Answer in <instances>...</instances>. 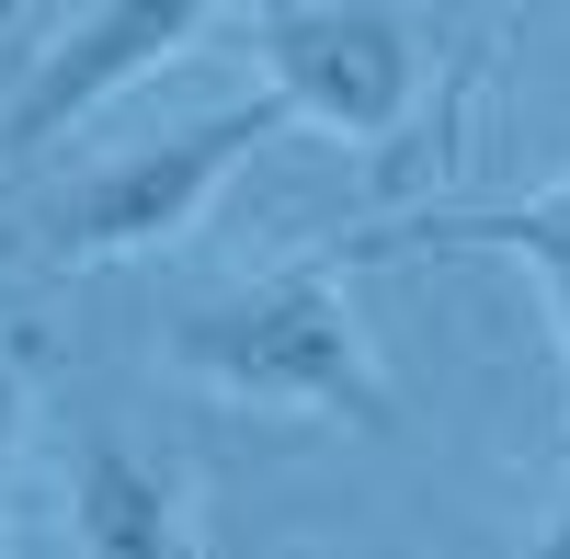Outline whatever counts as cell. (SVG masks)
Masks as SVG:
<instances>
[{"label": "cell", "instance_id": "cell-1", "mask_svg": "<svg viewBox=\"0 0 570 559\" xmlns=\"http://www.w3.org/2000/svg\"><path fill=\"white\" fill-rule=\"evenodd\" d=\"M171 365L228 411H297V423H354V434L400 423V389L331 263H285V274H252V286L183 308Z\"/></svg>", "mask_w": 570, "mask_h": 559}, {"label": "cell", "instance_id": "cell-2", "mask_svg": "<svg viewBox=\"0 0 570 559\" xmlns=\"http://www.w3.org/2000/svg\"><path fill=\"white\" fill-rule=\"evenodd\" d=\"M274 126H297L274 104V91H240V104H206L195 126L171 137H137V149L91 160L80 183H58V195L35 206V252L46 263H137V252H171L183 228H195L228 171H240L252 149H274Z\"/></svg>", "mask_w": 570, "mask_h": 559}, {"label": "cell", "instance_id": "cell-3", "mask_svg": "<svg viewBox=\"0 0 570 559\" xmlns=\"http://www.w3.org/2000/svg\"><path fill=\"white\" fill-rule=\"evenodd\" d=\"M263 91L343 149H389L422 104V35L389 0H252Z\"/></svg>", "mask_w": 570, "mask_h": 559}, {"label": "cell", "instance_id": "cell-4", "mask_svg": "<svg viewBox=\"0 0 570 559\" xmlns=\"http://www.w3.org/2000/svg\"><path fill=\"white\" fill-rule=\"evenodd\" d=\"M217 12H228V0H80V12L35 46L23 91L0 104V149H46L58 126L104 115L115 91H137L160 58H183Z\"/></svg>", "mask_w": 570, "mask_h": 559}, {"label": "cell", "instance_id": "cell-5", "mask_svg": "<svg viewBox=\"0 0 570 559\" xmlns=\"http://www.w3.org/2000/svg\"><path fill=\"white\" fill-rule=\"evenodd\" d=\"M69 537L91 559H195L206 526H195V480L171 457L126 445V434H91L80 469H69Z\"/></svg>", "mask_w": 570, "mask_h": 559}, {"label": "cell", "instance_id": "cell-6", "mask_svg": "<svg viewBox=\"0 0 570 559\" xmlns=\"http://www.w3.org/2000/svg\"><path fill=\"white\" fill-rule=\"evenodd\" d=\"M411 241L525 263L537 297H548V320H559V365H570V171L537 183V195H513V206H445V217H411V228H389V241H365V252H411Z\"/></svg>", "mask_w": 570, "mask_h": 559}, {"label": "cell", "instance_id": "cell-7", "mask_svg": "<svg viewBox=\"0 0 570 559\" xmlns=\"http://www.w3.org/2000/svg\"><path fill=\"white\" fill-rule=\"evenodd\" d=\"M12 445H23V354L0 343V502H12Z\"/></svg>", "mask_w": 570, "mask_h": 559}, {"label": "cell", "instance_id": "cell-8", "mask_svg": "<svg viewBox=\"0 0 570 559\" xmlns=\"http://www.w3.org/2000/svg\"><path fill=\"white\" fill-rule=\"evenodd\" d=\"M35 12H46V0H0V35H23V23H35Z\"/></svg>", "mask_w": 570, "mask_h": 559}]
</instances>
